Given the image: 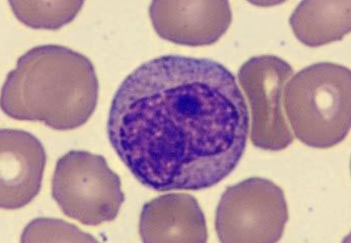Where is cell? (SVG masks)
<instances>
[{"instance_id": "obj_1", "label": "cell", "mask_w": 351, "mask_h": 243, "mask_svg": "<svg viewBox=\"0 0 351 243\" xmlns=\"http://www.w3.org/2000/svg\"><path fill=\"white\" fill-rule=\"evenodd\" d=\"M250 113L234 76L208 58L166 55L122 82L107 121L109 141L143 185L210 187L244 153Z\"/></svg>"}, {"instance_id": "obj_2", "label": "cell", "mask_w": 351, "mask_h": 243, "mask_svg": "<svg viewBox=\"0 0 351 243\" xmlns=\"http://www.w3.org/2000/svg\"><path fill=\"white\" fill-rule=\"evenodd\" d=\"M99 83L84 55L58 45L34 47L17 60L1 95L5 114L60 130L85 124L97 106Z\"/></svg>"}, {"instance_id": "obj_3", "label": "cell", "mask_w": 351, "mask_h": 243, "mask_svg": "<svg viewBox=\"0 0 351 243\" xmlns=\"http://www.w3.org/2000/svg\"><path fill=\"white\" fill-rule=\"evenodd\" d=\"M350 78L348 67L321 62L300 70L287 82L283 108L298 139L322 149L345 139L351 126Z\"/></svg>"}, {"instance_id": "obj_4", "label": "cell", "mask_w": 351, "mask_h": 243, "mask_svg": "<svg viewBox=\"0 0 351 243\" xmlns=\"http://www.w3.org/2000/svg\"><path fill=\"white\" fill-rule=\"evenodd\" d=\"M51 187L63 213L86 225L113 220L125 199L104 157L87 151L71 150L58 160Z\"/></svg>"}, {"instance_id": "obj_5", "label": "cell", "mask_w": 351, "mask_h": 243, "mask_svg": "<svg viewBox=\"0 0 351 243\" xmlns=\"http://www.w3.org/2000/svg\"><path fill=\"white\" fill-rule=\"evenodd\" d=\"M289 213L281 188L252 177L228 187L216 210L215 229L221 242H276Z\"/></svg>"}, {"instance_id": "obj_6", "label": "cell", "mask_w": 351, "mask_h": 243, "mask_svg": "<svg viewBox=\"0 0 351 243\" xmlns=\"http://www.w3.org/2000/svg\"><path fill=\"white\" fill-rule=\"evenodd\" d=\"M291 66L274 55L254 56L237 73L251 111L250 138L259 148L278 151L287 148L294 137L284 113L282 96Z\"/></svg>"}, {"instance_id": "obj_7", "label": "cell", "mask_w": 351, "mask_h": 243, "mask_svg": "<svg viewBox=\"0 0 351 243\" xmlns=\"http://www.w3.org/2000/svg\"><path fill=\"white\" fill-rule=\"evenodd\" d=\"M149 13L160 37L193 47L215 43L227 31L232 21L227 1H154Z\"/></svg>"}, {"instance_id": "obj_8", "label": "cell", "mask_w": 351, "mask_h": 243, "mask_svg": "<svg viewBox=\"0 0 351 243\" xmlns=\"http://www.w3.org/2000/svg\"><path fill=\"white\" fill-rule=\"evenodd\" d=\"M40 141L31 133L16 129L0 131V205L16 209L38 194L46 163Z\"/></svg>"}, {"instance_id": "obj_9", "label": "cell", "mask_w": 351, "mask_h": 243, "mask_svg": "<svg viewBox=\"0 0 351 243\" xmlns=\"http://www.w3.org/2000/svg\"><path fill=\"white\" fill-rule=\"evenodd\" d=\"M139 234L144 242H205L208 237L197 200L185 193L164 194L145 204Z\"/></svg>"}, {"instance_id": "obj_10", "label": "cell", "mask_w": 351, "mask_h": 243, "mask_svg": "<svg viewBox=\"0 0 351 243\" xmlns=\"http://www.w3.org/2000/svg\"><path fill=\"white\" fill-rule=\"evenodd\" d=\"M295 37L308 47L341 40L350 32V1H301L289 17Z\"/></svg>"}, {"instance_id": "obj_11", "label": "cell", "mask_w": 351, "mask_h": 243, "mask_svg": "<svg viewBox=\"0 0 351 243\" xmlns=\"http://www.w3.org/2000/svg\"><path fill=\"white\" fill-rule=\"evenodd\" d=\"M84 1H9L16 17L34 29L58 30L72 21Z\"/></svg>"}, {"instance_id": "obj_12", "label": "cell", "mask_w": 351, "mask_h": 243, "mask_svg": "<svg viewBox=\"0 0 351 243\" xmlns=\"http://www.w3.org/2000/svg\"><path fill=\"white\" fill-rule=\"evenodd\" d=\"M22 242H97L88 233L62 220L38 218L31 221L21 235Z\"/></svg>"}]
</instances>
